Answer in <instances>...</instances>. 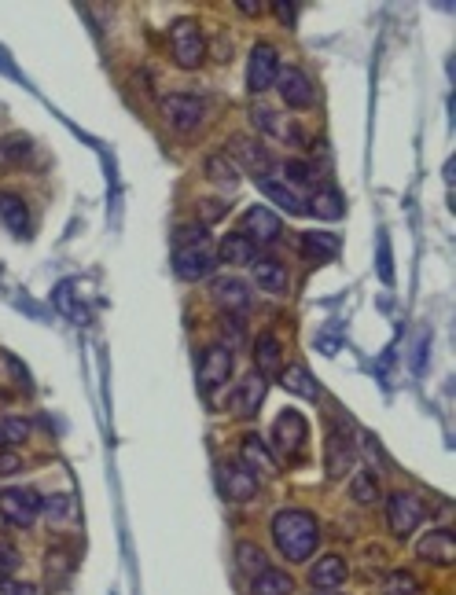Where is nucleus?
I'll list each match as a JSON object with an SVG mask.
<instances>
[{
  "mask_svg": "<svg viewBox=\"0 0 456 595\" xmlns=\"http://www.w3.org/2000/svg\"><path fill=\"white\" fill-rule=\"evenodd\" d=\"M324 595H335V592H324Z\"/></svg>",
  "mask_w": 456,
  "mask_h": 595,
  "instance_id": "obj_48",
  "label": "nucleus"
},
{
  "mask_svg": "<svg viewBox=\"0 0 456 595\" xmlns=\"http://www.w3.org/2000/svg\"><path fill=\"white\" fill-rule=\"evenodd\" d=\"M284 232V221L269 210V206H251L243 214V236L251 239L254 247H273L276 239Z\"/></svg>",
  "mask_w": 456,
  "mask_h": 595,
  "instance_id": "obj_9",
  "label": "nucleus"
},
{
  "mask_svg": "<svg viewBox=\"0 0 456 595\" xmlns=\"http://www.w3.org/2000/svg\"><path fill=\"white\" fill-rule=\"evenodd\" d=\"M265 401V375H247L243 379V386L236 390V401H232V408H236V416L251 419L258 408H262Z\"/></svg>",
  "mask_w": 456,
  "mask_h": 595,
  "instance_id": "obj_20",
  "label": "nucleus"
},
{
  "mask_svg": "<svg viewBox=\"0 0 456 595\" xmlns=\"http://www.w3.org/2000/svg\"><path fill=\"white\" fill-rule=\"evenodd\" d=\"M423 515H427V507H423L412 493H390L387 496V526L398 540L412 537V533L420 529Z\"/></svg>",
  "mask_w": 456,
  "mask_h": 595,
  "instance_id": "obj_5",
  "label": "nucleus"
},
{
  "mask_svg": "<svg viewBox=\"0 0 456 595\" xmlns=\"http://www.w3.org/2000/svg\"><path fill=\"white\" fill-rule=\"evenodd\" d=\"M0 595H37L34 584H19L12 577H0Z\"/></svg>",
  "mask_w": 456,
  "mask_h": 595,
  "instance_id": "obj_43",
  "label": "nucleus"
},
{
  "mask_svg": "<svg viewBox=\"0 0 456 595\" xmlns=\"http://www.w3.org/2000/svg\"><path fill=\"white\" fill-rule=\"evenodd\" d=\"M346 577H350V570H346V559H342V555H324V559H317L309 566V584H313V588H324V592L342 588Z\"/></svg>",
  "mask_w": 456,
  "mask_h": 595,
  "instance_id": "obj_17",
  "label": "nucleus"
},
{
  "mask_svg": "<svg viewBox=\"0 0 456 595\" xmlns=\"http://www.w3.org/2000/svg\"><path fill=\"white\" fill-rule=\"evenodd\" d=\"M354 463V445H350V434H346V423H331L328 430V478H342Z\"/></svg>",
  "mask_w": 456,
  "mask_h": 595,
  "instance_id": "obj_16",
  "label": "nucleus"
},
{
  "mask_svg": "<svg viewBox=\"0 0 456 595\" xmlns=\"http://www.w3.org/2000/svg\"><path fill=\"white\" fill-rule=\"evenodd\" d=\"M306 416L302 412H295V408H284L280 416H276L273 423V445L276 452L284 456V460H298V452L306 449Z\"/></svg>",
  "mask_w": 456,
  "mask_h": 595,
  "instance_id": "obj_4",
  "label": "nucleus"
},
{
  "mask_svg": "<svg viewBox=\"0 0 456 595\" xmlns=\"http://www.w3.org/2000/svg\"><path fill=\"white\" fill-rule=\"evenodd\" d=\"M276 74H280V52L273 45H254L251 48V59H247V85L251 92H265L273 89Z\"/></svg>",
  "mask_w": 456,
  "mask_h": 595,
  "instance_id": "obj_8",
  "label": "nucleus"
},
{
  "mask_svg": "<svg viewBox=\"0 0 456 595\" xmlns=\"http://www.w3.org/2000/svg\"><path fill=\"white\" fill-rule=\"evenodd\" d=\"M41 511L48 515L52 526H59V522H67L74 515V504H70V496H48L45 504H41Z\"/></svg>",
  "mask_w": 456,
  "mask_h": 595,
  "instance_id": "obj_35",
  "label": "nucleus"
},
{
  "mask_svg": "<svg viewBox=\"0 0 456 595\" xmlns=\"http://www.w3.org/2000/svg\"><path fill=\"white\" fill-rule=\"evenodd\" d=\"M4 151H8L12 162H26V158H30V140H26V136H8V140H4Z\"/></svg>",
  "mask_w": 456,
  "mask_h": 595,
  "instance_id": "obj_38",
  "label": "nucleus"
},
{
  "mask_svg": "<svg viewBox=\"0 0 456 595\" xmlns=\"http://www.w3.org/2000/svg\"><path fill=\"white\" fill-rule=\"evenodd\" d=\"M273 544L287 562H306L320 544V522L302 507H284L273 515Z\"/></svg>",
  "mask_w": 456,
  "mask_h": 595,
  "instance_id": "obj_1",
  "label": "nucleus"
},
{
  "mask_svg": "<svg viewBox=\"0 0 456 595\" xmlns=\"http://www.w3.org/2000/svg\"><path fill=\"white\" fill-rule=\"evenodd\" d=\"M236 566L254 577V573H262L265 566H269V559H265V551L258 548V544H251V540H240V544H236Z\"/></svg>",
  "mask_w": 456,
  "mask_h": 595,
  "instance_id": "obj_30",
  "label": "nucleus"
},
{
  "mask_svg": "<svg viewBox=\"0 0 456 595\" xmlns=\"http://www.w3.org/2000/svg\"><path fill=\"white\" fill-rule=\"evenodd\" d=\"M41 496L34 489H4L0 493V518L8 522V526H19V529H30L41 515Z\"/></svg>",
  "mask_w": 456,
  "mask_h": 595,
  "instance_id": "obj_6",
  "label": "nucleus"
},
{
  "mask_svg": "<svg viewBox=\"0 0 456 595\" xmlns=\"http://www.w3.org/2000/svg\"><path fill=\"white\" fill-rule=\"evenodd\" d=\"M273 85L280 89L287 107H295V111H309L317 103V89H313V81H309V74L302 67H291V63L280 67Z\"/></svg>",
  "mask_w": 456,
  "mask_h": 595,
  "instance_id": "obj_7",
  "label": "nucleus"
},
{
  "mask_svg": "<svg viewBox=\"0 0 456 595\" xmlns=\"http://www.w3.org/2000/svg\"><path fill=\"white\" fill-rule=\"evenodd\" d=\"M15 471H23L19 452H15V449H0V478H4V474H15Z\"/></svg>",
  "mask_w": 456,
  "mask_h": 595,
  "instance_id": "obj_42",
  "label": "nucleus"
},
{
  "mask_svg": "<svg viewBox=\"0 0 456 595\" xmlns=\"http://www.w3.org/2000/svg\"><path fill=\"white\" fill-rule=\"evenodd\" d=\"M240 463L254 474V478H269V474L276 471V460L269 456V452H265V445H262V438H258V434H243Z\"/></svg>",
  "mask_w": 456,
  "mask_h": 595,
  "instance_id": "obj_18",
  "label": "nucleus"
},
{
  "mask_svg": "<svg viewBox=\"0 0 456 595\" xmlns=\"http://www.w3.org/2000/svg\"><path fill=\"white\" fill-rule=\"evenodd\" d=\"M254 283L265 287L269 294H284L287 287H291L284 261H276V258H254Z\"/></svg>",
  "mask_w": 456,
  "mask_h": 595,
  "instance_id": "obj_19",
  "label": "nucleus"
},
{
  "mask_svg": "<svg viewBox=\"0 0 456 595\" xmlns=\"http://www.w3.org/2000/svg\"><path fill=\"white\" fill-rule=\"evenodd\" d=\"M251 122L258 125L262 133H284V129H280V122H276V114H273V111H265V107H254V111H251Z\"/></svg>",
  "mask_w": 456,
  "mask_h": 595,
  "instance_id": "obj_39",
  "label": "nucleus"
},
{
  "mask_svg": "<svg viewBox=\"0 0 456 595\" xmlns=\"http://www.w3.org/2000/svg\"><path fill=\"white\" fill-rule=\"evenodd\" d=\"M284 177L295 184V188H317V180H313V169L306 166V162H284Z\"/></svg>",
  "mask_w": 456,
  "mask_h": 595,
  "instance_id": "obj_36",
  "label": "nucleus"
},
{
  "mask_svg": "<svg viewBox=\"0 0 456 595\" xmlns=\"http://www.w3.org/2000/svg\"><path fill=\"white\" fill-rule=\"evenodd\" d=\"M350 496L357 504H376L379 500V478L372 471H357L354 482H350Z\"/></svg>",
  "mask_w": 456,
  "mask_h": 595,
  "instance_id": "obj_31",
  "label": "nucleus"
},
{
  "mask_svg": "<svg viewBox=\"0 0 456 595\" xmlns=\"http://www.w3.org/2000/svg\"><path fill=\"white\" fill-rule=\"evenodd\" d=\"M45 570H52L56 577H63V573L70 570V551H48Z\"/></svg>",
  "mask_w": 456,
  "mask_h": 595,
  "instance_id": "obj_40",
  "label": "nucleus"
},
{
  "mask_svg": "<svg viewBox=\"0 0 456 595\" xmlns=\"http://www.w3.org/2000/svg\"><path fill=\"white\" fill-rule=\"evenodd\" d=\"M206 180L217 188H236L240 184V169L232 166V158H225V151H214L206 158Z\"/></svg>",
  "mask_w": 456,
  "mask_h": 595,
  "instance_id": "obj_28",
  "label": "nucleus"
},
{
  "mask_svg": "<svg viewBox=\"0 0 456 595\" xmlns=\"http://www.w3.org/2000/svg\"><path fill=\"white\" fill-rule=\"evenodd\" d=\"M170 52H173V63H177L181 70L203 67L206 37L195 19H177V23L170 26Z\"/></svg>",
  "mask_w": 456,
  "mask_h": 595,
  "instance_id": "obj_2",
  "label": "nucleus"
},
{
  "mask_svg": "<svg viewBox=\"0 0 456 595\" xmlns=\"http://www.w3.org/2000/svg\"><path fill=\"white\" fill-rule=\"evenodd\" d=\"M210 298L225 309V316H243L251 309V287L243 280H232V276H221V280L210 283Z\"/></svg>",
  "mask_w": 456,
  "mask_h": 595,
  "instance_id": "obj_13",
  "label": "nucleus"
},
{
  "mask_svg": "<svg viewBox=\"0 0 456 595\" xmlns=\"http://www.w3.org/2000/svg\"><path fill=\"white\" fill-rule=\"evenodd\" d=\"M23 566V555L15 551V544H8V540H0V577H12L15 570Z\"/></svg>",
  "mask_w": 456,
  "mask_h": 595,
  "instance_id": "obj_37",
  "label": "nucleus"
},
{
  "mask_svg": "<svg viewBox=\"0 0 456 595\" xmlns=\"http://www.w3.org/2000/svg\"><path fill=\"white\" fill-rule=\"evenodd\" d=\"M251 595H295V581H291V573L265 566L262 573L251 577Z\"/></svg>",
  "mask_w": 456,
  "mask_h": 595,
  "instance_id": "obj_22",
  "label": "nucleus"
},
{
  "mask_svg": "<svg viewBox=\"0 0 456 595\" xmlns=\"http://www.w3.org/2000/svg\"><path fill=\"white\" fill-rule=\"evenodd\" d=\"M0 217L15 236H30V210L19 195H0Z\"/></svg>",
  "mask_w": 456,
  "mask_h": 595,
  "instance_id": "obj_27",
  "label": "nucleus"
},
{
  "mask_svg": "<svg viewBox=\"0 0 456 595\" xmlns=\"http://www.w3.org/2000/svg\"><path fill=\"white\" fill-rule=\"evenodd\" d=\"M232 56V45H228V41H221V45L214 48V59H228Z\"/></svg>",
  "mask_w": 456,
  "mask_h": 595,
  "instance_id": "obj_47",
  "label": "nucleus"
},
{
  "mask_svg": "<svg viewBox=\"0 0 456 595\" xmlns=\"http://www.w3.org/2000/svg\"><path fill=\"white\" fill-rule=\"evenodd\" d=\"M203 114L206 103L195 92H173V96L162 100V118H166V125H170L173 133H195L203 125Z\"/></svg>",
  "mask_w": 456,
  "mask_h": 595,
  "instance_id": "obj_3",
  "label": "nucleus"
},
{
  "mask_svg": "<svg viewBox=\"0 0 456 595\" xmlns=\"http://www.w3.org/2000/svg\"><path fill=\"white\" fill-rule=\"evenodd\" d=\"M254 250H258V247H254V243L243 236V232H228L214 254L221 261H228V265H254Z\"/></svg>",
  "mask_w": 456,
  "mask_h": 595,
  "instance_id": "obj_23",
  "label": "nucleus"
},
{
  "mask_svg": "<svg viewBox=\"0 0 456 595\" xmlns=\"http://www.w3.org/2000/svg\"><path fill=\"white\" fill-rule=\"evenodd\" d=\"M232 375V349L228 346H206L199 357V386L203 390H217L225 386Z\"/></svg>",
  "mask_w": 456,
  "mask_h": 595,
  "instance_id": "obj_11",
  "label": "nucleus"
},
{
  "mask_svg": "<svg viewBox=\"0 0 456 595\" xmlns=\"http://www.w3.org/2000/svg\"><path fill=\"white\" fill-rule=\"evenodd\" d=\"M199 210H206V221H217V217L225 214V203H217V199H199Z\"/></svg>",
  "mask_w": 456,
  "mask_h": 595,
  "instance_id": "obj_45",
  "label": "nucleus"
},
{
  "mask_svg": "<svg viewBox=\"0 0 456 595\" xmlns=\"http://www.w3.org/2000/svg\"><path fill=\"white\" fill-rule=\"evenodd\" d=\"M309 214L324 217V221H335V217H342V210H346V203H342V191L331 188V184H317L313 188V195H309Z\"/></svg>",
  "mask_w": 456,
  "mask_h": 595,
  "instance_id": "obj_21",
  "label": "nucleus"
},
{
  "mask_svg": "<svg viewBox=\"0 0 456 595\" xmlns=\"http://www.w3.org/2000/svg\"><path fill=\"white\" fill-rule=\"evenodd\" d=\"M221 493L232 504H247L254 493H258V478H254L243 463H225L221 467Z\"/></svg>",
  "mask_w": 456,
  "mask_h": 595,
  "instance_id": "obj_15",
  "label": "nucleus"
},
{
  "mask_svg": "<svg viewBox=\"0 0 456 595\" xmlns=\"http://www.w3.org/2000/svg\"><path fill=\"white\" fill-rule=\"evenodd\" d=\"M30 438V419L23 416H4L0 419V449H15Z\"/></svg>",
  "mask_w": 456,
  "mask_h": 595,
  "instance_id": "obj_29",
  "label": "nucleus"
},
{
  "mask_svg": "<svg viewBox=\"0 0 456 595\" xmlns=\"http://www.w3.org/2000/svg\"><path fill=\"white\" fill-rule=\"evenodd\" d=\"M221 331H228V342H232V346H243V320L240 316H225V320H221Z\"/></svg>",
  "mask_w": 456,
  "mask_h": 595,
  "instance_id": "obj_41",
  "label": "nucleus"
},
{
  "mask_svg": "<svg viewBox=\"0 0 456 595\" xmlns=\"http://www.w3.org/2000/svg\"><path fill=\"white\" fill-rule=\"evenodd\" d=\"M302 254L313 265H324V261H331L339 254V239L331 236V232H309V236H302Z\"/></svg>",
  "mask_w": 456,
  "mask_h": 595,
  "instance_id": "obj_26",
  "label": "nucleus"
},
{
  "mask_svg": "<svg viewBox=\"0 0 456 595\" xmlns=\"http://www.w3.org/2000/svg\"><path fill=\"white\" fill-rule=\"evenodd\" d=\"M236 8H240L243 15H258L265 4H262V0H236Z\"/></svg>",
  "mask_w": 456,
  "mask_h": 595,
  "instance_id": "obj_46",
  "label": "nucleus"
},
{
  "mask_svg": "<svg viewBox=\"0 0 456 595\" xmlns=\"http://www.w3.org/2000/svg\"><path fill=\"white\" fill-rule=\"evenodd\" d=\"M280 360H284V346L276 342L273 331H262L258 342H254V364H258V375H273L280 368Z\"/></svg>",
  "mask_w": 456,
  "mask_h": 595,
  "instance_id": "obj_24",
  "label": "nucleus"
},
{
  "mask_svg": "<svg viewBox=\"0 0 456 595\" xmlns=\"http://www.w3.org/2000/svg\"><path fill=\"white\" fill-rule=\"evenodd\" d=\"M225 158H236L243 169H251V173H258V180L262 177H269V151H265L254 136H247V133H236V136H228V155ZM232 162V166H236Z\"/></svg>",
  "mask_w": 456,
  "mask_h": 595,
  "instance_id": "obj_10",
  "label": "nucleus"
},
{
  "mask_svg": "<svg viewBox=\"0 0 456 595\" xmlns=\"http://www.w3.org/2000/svg\"><path fill=\"white\" fill-rule=\"evenodd\" d=\"M262 191H265V195H269V199H273V203H280V206H284V210H291V214H306V203L298 199L295 191L280 188V184H276L273 177H262Z\"/></svg>",
  "mask_w": 456,
  "mask_h": 595,
  "instance_id": "obj_32",
  "label": "nucleus"
},
{
  "mask_svg": "<svg viewBox=\"0 0 456 595\" xmlns=\"http://www.w3.org/2000/svg\"><path fill=\"white\" fill-rule=\"evenodd\" d=\"M383 595H420V581H416L409 570H394V573H387Z\"/></svg>",
  "mask_w": 456,
  "mask_h": 595,
  "instance_id": "obj_34",
  "label": "nucleus"
},
{
  "mask_svg": "<svg viewBox=\"0 0 456 595\" xmlns=\"http://www.w3.org/2000/svg\"><path fill=\"white\" fill-rule=\"evenodd\" d=\"M273 8H276V19H280V23H284V26H295V15H298V4H295V0H276Z\"/></svg>",
  "mask_w": 456,
  "mask_h": 595,
  "instance_id": "obj_44",
  "label": "nucleus"
},
{
  "mask_svg": "<svg viewBox=\"0 0 456 595\" xmlns=\"http://www.w3.org/2000/svg\"><path fill=\"white\" fill-rule=\"evenodd\" d=\"M217 265V254L210 243H199V247H184V250H173V269L181 272L184 280H203L210 276Z\"/></svg>",
  "mask_w": 456,
  "mask_h": 595,
  "instance_id": "obj_12",
  "label": "nucleus"
},
{
  "mask_svg": "<svg viewBox=\"0 0 456 595\" xmlns=\"http://www.w3.org/2000/svg\"><path fill=\"white\" fill-rule=\"evenodd\" d=\"M416 555L431 566H453L456 562V537L453 529H431L427 537H420L416 544Z\"/></svg>",
  "mask_w": 456,
  "mask_h": 595,
  "instance_id": "obj_14",
  "label": "nucleus"
},
{
  "mask_svg": "<svg viewBox=\"0 0 456 595\" xmlns=\"http://www.w3.org/2000/svg\"><path fill=\"white\" fill-rule=\"evenodd\" d=\"M280 382H284V390L298 393V397H309V401L320 397V386L306 371V364H287V368H280Z\"/></svg>",
  "mask_w": 456,
  "mask_h": 595,
  "instance_id": "obj_25",
  "label": "nucleus"
},
{
  "mask_svg": "<svg viewBox=\"0 0 456 595\" xmlns=\"http://www.w3.org/2000/svg\"><path fill=\"white\" fill-rule=\"evenodd\" d=\"M199 243H210L206 225H199V221H184V225H177V232H173V247L184 250V247H199Z\"/></svg>",
  "mask_w": 456,
  "mask_h": 595,
  "instance_id": "obj_33",
  "label": "nucleus"
}]
</instances>
